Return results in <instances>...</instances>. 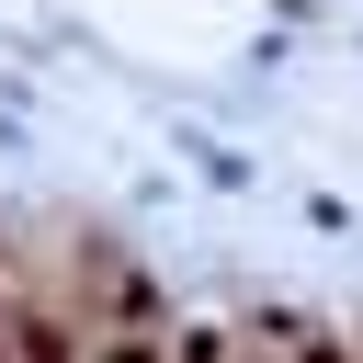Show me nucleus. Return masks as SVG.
<instances>
[{
	"label": "nucleus",
	"mask_w": 363,
	"mask_h": 363,
	"mask_svg": "<svg viewBox=\"0 0 363 363\" xmlns=\"http://www.w3.org/2000/svg\"><path fill=\"white\" fill-rule=\"evenodd\" d=\"M91 363H170V340H147V329H113V340H91Z\"/></svg>",
	"instance_id": "nucleus-1"
}]
</instances>
